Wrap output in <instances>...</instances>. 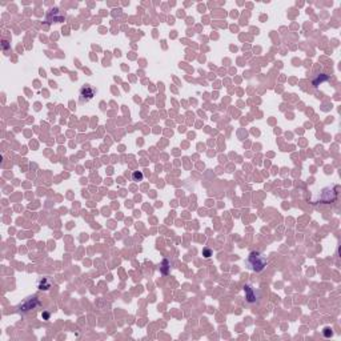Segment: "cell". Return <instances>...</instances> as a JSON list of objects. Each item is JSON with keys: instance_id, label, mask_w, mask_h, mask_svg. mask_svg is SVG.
Here are the masks:
<instances>
[{"instance_id": "obj_1", "label": "cell", "mask_w": 341, "mask_h": 341, "mask_svg": "<svg viewBox=\"0 0 341 341\" xmlns=\"http://www.w3.org/2000/svg\"><path fill=\"white\" fill-rule=\"evenodd\" d=\"M248 264H249V266H251V269H253V271H256V272H261L266 266L268 261H266V259L264 257L260 252H254L253 251V252H251V254H249Z\"/></svg>"}, {"instance_id": "obj_2", "label": "cell", "mask_w": 341, "mask_h": 341, "mask_svg": "<svg viewBox=\"0 0 341 341\" xmlns=\"http://www.w3.org/2000/svg\"><path fill=\"white\" fill-rule=\"evenodd\" d=\"M95 96V90L91 85H84L80 90V103H88Z\"/></svg>"}, {"instance_id": "obj_3", "label": "cell", "mask_w": 341, "mask_h": 341, "mask_svg": "<svg viewBox=\"0 0 341 341\" xmlns=\"http://www.w3.org/2000/svg\"><path fill=\"white\" fill-rule=\"evenodd\" d=\"M244 292H245L247 301H249V303H256V301H257L259 296H256V293H257V292H256V289H253L251 285L244 286Z\"/></svg>"}, {"instance_id": "obj_4", "label": "cell", "mask_w": 341, "mask_h": 341, "mask_svg": "<svg viewBox=\"0 0 341 341\" xmlns=\"http://www.w3.org/2000/svg\"><path fill=\"white\" fill-rule=\"evenodd\" d=\"M33 300H35V297H33V298H28V300H27L26 303H24L23 305L20 306V310H29V309H33L36 305H39V304H35V305H33V304H32V301H33Z\"/></svg>"}, {"instance_id": "obj_5", "label": "cell", "mask_w": 341, "mask_h": 341, "mask_svg": "<svg viewBox=\"0 0 341 341\" xmlns=\"http://www.w3.org/2000/svg\"><path fill=\"white\" fill-rule=\"evenodd\" d=\"M49 286H51V283H49L47 278H43V280L39 281V288H40V289L47 291V289H49Z\"/></svg>"}, {"instance_id": "obj_6", "label": "cell", "mask_w": 341, "mask_h": 341, "mask_svg": "<svg viewBox=\"0 0 341 341\" xmlns=\"http://www.w3.org/2000/svg\"><path fill=\"white\" fill-rule=\"evenodd\" d=\"M328 79H329V76H327V75H320V76H318L317 79H316L315 81H313V85H315V87H317V85H318V83L321 84V83H323V81L328 80Z\"/></svg>"}, {"instance_id": "obj_7", "label": "cell", "mask_w": 341, "mask_h": 341, "mask_svg": "<svg viewBox=\"0 0 341 341\" xmlns=\"http://www.w3.org/2000/svg\"><path fill=\"white\" fill-rule=\"evenodd\" d=\"M132 179L135 180V181H140V180H143V173L141 172H133V175H132Z\"/></svg>"}, {"instance_id": "obj_8", "label": "cell", "mask_w": 341, "mask_h": 341, "mask_svg": "<svg viewBox=\"0 0 341 341\" xmlns=\"http://www.w3.org/2000/svg\"><path fill=\"white\" fill-rule=\"evenodd\" d=\"M324 335H325V337H330V336H332V330L325 329L324 330Z\"/></svg>"}, {"instance_id": "obj_9", "label": "cell", "mask_w": 341, "mask_h": 341, "mask_svg": "<svg viewBox=\"0 0 341 341\" xmlns=\"http://www.w3.org/2000/svg\"><path fill=\"white\" fill-rule=\"evenodd\" d=\"M209 254H211V252H209V251H205V257H209Z\"/></svg>"}]
</instances>
